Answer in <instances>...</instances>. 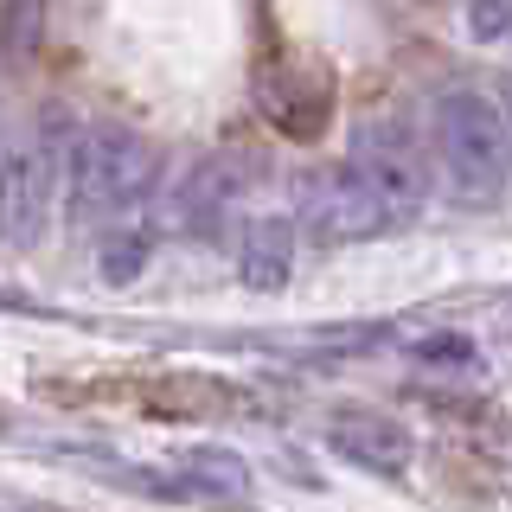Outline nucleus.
<instances>
[{"label": "nucleus", "mask_w": 512, "mask_h": 512, "mask_svg": "<svg viewBox=\"0 0 512 512\" xmlns=\"http://www.w3.org/2000/svg\"><path fill=\"white\" fill-rule=\"evenodd\" d=\"M429 148L455 205H493L512 180V128L487 90H442L429 109Z\"/></svg>", "instance_id": "nucleus-1"}, {"label": "nucleus", "mask_w": 512, "mask_h": 512, "mask_svg": "<svg viewBox=\"0 0 512 512\" xmlns=\"http://www.w3.org/2000/svg\"><path fill=\"white\" fill-rule=\"evenodd\" d=\"M154 186V148L122 122H96L64 148V218L96 231L135 212Z\"/></svg>", "instance_id": "nucleus-2"}, {"label": "nucleus", "mask_w": 512, "mask_h": 512, "mask_svg": "<svg viewBox=\"0 0 512 512\" xmlns=\"http://www.w3.org/2000/svg\"><path fill=\"white\" fill-rule=\"evenodd\" d=\"M64 128L45 116L26 141H13L0 154V244L7 250H32L52 231V212L64 199Z\"/></svg>", "instance_id": "nucleus-3"}, {"label": "nucleus", "mask_w": 512, "mask_h": 512, "mask_svg": "<svg viewBox=\"0 0 512 512\" xmlns=\"http://www.w3.org/2000/svg\"><path fill=\"white\" fill-rule=\"evenodd\" d=\"M346 160H352V173L378 192V205L391 212L397 231L423 218L429 192H436V173H429V160H423V141H416L404 122H365L359 135H352Z\"/></svg>", "instance_id": "nucleus-4"}, {"label": "nucleus", "mask_w": 512, "mask_h": 512, "mask_svg": "<svg viewBox=\"0 0 512 512\" xmlns=\"http://www.w3.org/2000/svg\"><path fill=\"white\" fill-rule=\"evenodd\" d=\"M295 224L314 237V244H372V237H391L397 224L378 205V192L352 173V160L340 167H320L301 180L295 192Z\"/></svg>", "instance_id": "nucleus-5"}, {"label": "nucleus", "mask_w": 512, "mask_h": 512, "mask_svg": "<svg viewBox=\"0 0 512 512\" xmlns=\"http://www.w3.org/2000/svg\"><path fill=\"white\" fill-rule=\"evenodd\" d=\"M327 448L340 461H352V468H365V474H384V480H397L410 468V429L391 423L384 410H333L327 416Z\"/></svg>", "instance_id": "nucleus-6"}, {"label": "nucleus", "mask_w": 512, "mask_h": 512, "mask_svg": "<svg viewBox=\"0 0 512 512\" xmlns=\"http://www.w3.org/2000/svg\"><path fill=\"white\" fill-rule=\"evenodd\" d=\"M237 199H244V180H237L231 160H199V167L173 186V218H180L186 237L218 244V237L237 224Z\"/></svg>", "instance_id": "nucleus-7"}, {"label": "nucleus", "mask_w": 512, "mask_h": 512, "mask_svg": "<svg viewBox=\"0 0 512 512\" xmlns=\"http://www.w3.org/2000/svg\"><path fill=\"white\" fill-rule=\"evenodd\" d=\"M295 218H244L237 224V276H244V288H256V295H276V288H288V276H295Z\"/></svg>", "instance_id": "nucleus-8"}, {"label": "nucleus", "mask_w": 512, "mask_h": 512, "mask_svg": "<svg viewBox=\"0 0 512 512\" xmlns=\"http://www.w3.org/2000/svg\"><path fill=\"white\" fill-rule=\"evenodd\" d=\"M173 487H186V493H212V500H244V493H250V468H244L237 455L199 448V455H186V461H180Z\"/></svg>", "instance_id": "nucleus-9"}, {"label": "nucleus", "mask_w": 512, "mask_h": 512, "mask_svg": "<svg viewBox=\"0 0 512 512\" xmlns=\"http://www.w3.org/2000/svg\"><path fill=\"white\" fill-rule=\"evenodd\" d=\"M122 237H128L122 250H116V244L103 250V276H116V282H122V276H135V269L148 263V237H141V231H122Z\"/></svg>", "instance_id": "nucleus-10"}, {"label": "nucleus", "mask_w": 512, "mask_h": 512, "mask_svg": "<svg viewBox=\"0 0 512 512\" xmlns=\"http://www.w3.org/2000/svg\"><path fill=\"white\" fill-rule=\"evenodd\" d=\"M468 20H474L480 39H500L506 20H512V7H506V0H474V7H468Z\"/></svg>", "instance_id": "nucleus-11"}, {"label": "nucleus", "mask_w": 512, "mask_h": 512, "mask_svg": "<svg viewBox=\"0 0 512 512\" xmlns=\"http://www.w3.org/2000/svg\"><path fill=\"white\" fill-rule=\"evenodd\" d=\"M500 109H506V128H512V84H506V103Z\"/></svg>", "instance_id": "nucleus-12"}]
</instances>
